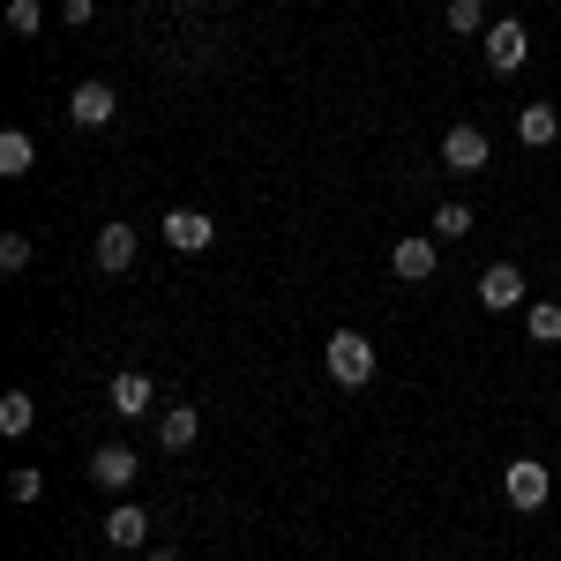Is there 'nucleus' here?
<instances>
[{"mask_svg": "<svg viewBox=\"0 0 561 561\" xmlns=\"http://www.w3.org/2000/svg\"><path fill=\"white\" fill-rule=\"evenodd\" d=\"M105 404H113V412H121V420H142V412H150V404H158V389H150V375H113V389H105Z\"/></svg>", "mask_w": 561, "mask_h": 561, "instance_id": "nucleus-9", "label": "nucleus"}, {"mask_svg": "<svg viewBox=\"0 0 561 561\" xmlns=\"http://www.w3.org/2000/svg\"><path fill=\"white\" fill-rule=\"evenodd\" d=\"M135 225H98V270L105 277H121V270H135Z\"/></svg>", "mask_w": 561, "mask_h": 561, "instance_id": "nucleus-8", "label": "nucleus"}, {"mask_svg": "<svg viewBox=\"0 0 561 561\" xmlns=\"http://www.w3.org/2000/svg\"><path fill=\"white\" fill-rule=\"evenodd\" d=\"M31 165H38V142H31L23 128H8V135H0V173H8V180H23Z\"/></svg>", "mask_w": 561, "mask_h": 561, "instance_id": "nucleus-15", "label": "nucleus"}, {"mask_svg": "<svg viewBox=\"0 0 561 561\" xmlns=\"http://www.w3.org/2000/svg\"><path fill=\"white\" fill-rule=\"evenodd\" d=\"M142 561H180V554H173V547H150V554H142Z\"/></svg>", "mask_w": 561, "mask_h": 561, "instance_id": "nucleus-24", "label": "nucleus"}, {"mask_svg": "<svg viewBox=\"0 0 561 561\" xmlns=\"http://www.w3.org/2000/svg\"><path fill=\"white\" fill-rule=\"evenodd\" d=\"M449 31L457 38H486V0H449Z\"/></svg>", "mask_w": 561, "mask_h": 561, "instance_id": "nucleus-17", "label": "nucleus"}, {"mask_svg": "<svg viewBox=\"0 0 561 561\" xmlns=\"http://www.w3.org/2000/svg\"><path fill=\"white\" fill-rule=\"evenodd\" d=\"M60 15H68V23H90V15H98V0H60Z\"/></svg>", "mask_w": 561, "mask_h": 561, "instance_id": "nucleus-23", "label": "nucleus"}, {"mask_svg": "<svg viewBox=\"0 0 561 561\" xmlns=\"http://www.w3.org/2000/svg\"><path fill=\"white\" fill-rule=\"evenodd\" d=\"M0 270H8V277L31 270V232H8V240H0Z\"/></svg>", "mask_w": 561, "mask_h": 561, "instance_id": "nucleus-21", "label": "nucleus"}, {"mask_svg": "<svg viewBox=\"0 0 561 561\" xmlns=\"http://www.w3.org/2000/svg\"><path fill=\"white\" fill-rule=\"evenodd\" d=\"M180 8H203V0H180Z\"/></svg>", "mask_w": 561, "mask_h": 561, "instance_id": "nucleus-25", "label": "nucleus"}, {"mask_svg": "<svg viewBox=\"0 0 561 561\" xmlns=\"http://www.w3.org/2000/svg\"><path fill=\"white\" fill-rule=\"evenodd\" d=\"M98 561H105V554H98Z\"/></svg>", "mask_w": 561, "mask_h": 561, "instance_id": "nucleus-26", "label": "nucleus"}, {"mask_svg": "<svg viewBox=\"0 0 561 561\" xmlns=\"http://www.w3.org/2000/svg\"><path fill=\"white\" fill-rule=\"evenodd\" d=\"M128 479H135V449H121V442H105V449L90 457V486H113V494H121Z\"/></svg>", "mask_w": 561, "mask_h": 561, "instance_id": "nucleus-13", "label": "nucleus"}, {"mask_svg": "<svg viewBox=\"0 0 561 561\" xmlns=\"http://www.w3.org/2000/svg\"><path fill=\"white\" fill-rule=\"evenodd\" d=\"M113 113H121L113 83H76V98H68V121H76V128H105Z\"/></svg>", "mask_w": 561, "mask_h": 561, "instance_id": "nucleus-6", "label": "nucleus"}, {"mask_svg": "<svg viewBox=\"0 0 561 561\" xmlns=\"http://www.w3.org/2000/svg\"><path fill=\"white\" fill-rule=\"evenodd\" d=\"M38 427V397H31V389H8V397H0V434H31Z\"/></svg>", "mask_w": 561, "mask_h": 561, "instance_id": "nucleus-16", "label": "nucleus"}, {"mask_svg": "<svg viewBox=\"0 0 561 561\" xmlns=\"http://www.w3.org/2000/svg\"><path fill=\"white\" fill-rule=\"evenodd\" d=\"M217 240V225L203 210H165V248H180V255H203Z\"/></svg>", "mask_w": 561, "mask_h": 561, "instance_id": "nucleus-7", "label": "nucleus"}, {"mask_svg": "<svg viewBox=\"0 0 561 561\" xmlns=\"http://www.w3.org/2000/svg\"><path fill=\"white\" fill-rule=\"evenodd\" d=\"M322 367H330V382H337V389H367V382H375V345H367L359 330H337V337L322 345Z\"/></svg>", "mask_w": 561, "mask_h": 561, "instance_id": "nucleus-1", "label": "nucleus"}, {"mask_svg": "<svg viewBox=\"0 0 561 561\" xmlns=\"http://www.w3.org/2000/svg\"><path fill=\"white\" fill-rule=\"evenodd\" d=\"M8 494H15V502H45V472L15 465V472H8Z\"/></svg>", "mask_w": 561, "mask_h": 561, "instance_id": "nucleus-22", "label": "nucleus"}, {"mask_svg": "<svg viewBox=\"0 0 561 561\" xmlns=\"http://www.w3.org/2000/svg\"><path fill=\"white\" fill-rule=\"evenodd\" d=\"M517 142L524 150H554L561 142V113L554 105H517Z\"/></svg>", "mask_w": 561, "mask_h": 561, "instance_id": "nucleus-10", "label": "nucleus"}, {"mask_svg": "<svg viewBox=\"0 0 561 561\" xmlns=\"http://www.w3.org/2000/svg\"><path fill=\"white\" fill-rule=\"evenodd\" d=\"M479 300L486 307H517L524 300V270L517 262H486V270H479Z\"/></svg>", "mask_w": 561, "mask_h": 561, "instance_id": "nucleus-11", "label": "nucleus"}, {"mask_svg": "<svg viewBox=\"0 0 561 561\" xmlns=\"http://www.w3.org/2000/svg\"><path fill=\"white\" fill-rule=\"evenodd\" d=\"M434 262H442V248H434V240H420V232H404V240L389 248V270H397L404 285H427Z\"/></svg>", "mask_w": 561, "mask_h": 561, "instance_id": "nucleus-5", "label": "nucleus"}, {"mask_svg": "<svg viewBox=\"0 0 561 561\" xmlns=\"http://www.w3.org/2000/svg\"><path fill=\"white\" fill-rule=\"evenodd\" d=\"M524 60H531V38H524V23H517V15L486 23V68H494V76H517Z\"/></svg>", "mask_w": 561, "mask_h": 561, "instance_id": "nucleus-2", "label": "nucleus"}, {"mask_svg": "<svg viewBox=\"0 0 561 561\" xmlns=\"http://www.w3.org/2000/svg\"><path fill=\"white\" fill-rule=\"evenodd\" d=\"M8 31H15V38H38L45 8H38V0H8Z\"/></svg>", "mask_w": 561, "mask_h": 561, "instance_id": "nucleus-20", "label": "nucleus"}, {"mask_svg": "<svg viewBox=\"0 0 561 561\" xmlns=\"http://www.w3.org/2000/svg\"><path fill=\"white\" fill-rule=\"evenodd\" d=\"M442 165H449V173H486V128H472V121L449 128L442 135Z\"/></svg>", "mask_w": 561, "mask_h": 561, "instance_id": "nucleus-4", "label": "nucleus"}, {"mask_svg": "<svg viewBox=\"0 0 561 561\" xmlns=\"http://www.w3.org/2000/svg\"><path fill=\"white\" fill-rule=\"evenodd\" d=\"M105 547H121V554H135V547H150V517H142L135 502H121V510L105 517Z\"/></svg>", "mask_w": 561, "mask_h": 561, "instance_id": "nucleus-12", "label": "nucleus"}, {"mask_svg": "<svg viewBox=\"0 0 561 561\" xmlns=\"http://www.w3.org/2000/svg\"><path fill=\"white\" fill-rule=\"evenodd\" d=\"M502 494H510L524 517H531V510H547V494H554V472H547V465H531V457H517V465L502 472Z\"/></svg>", "mask_w": 561, "mask_h": 561, "instance_id": "nucleus-3", "label": "nucleus"}, {"mask_svg": "<svg viewBox=\"0 0 561 561\" xmlns=\"http://www.w3.org/2000/svg\"><path fill=\"white\" fill-rule=\"evenodd\" d=\"M524 330H531L539 345H561V307H554V300H531V314H524Z\"/></svg>", "mask_w": 561, "mask_h": 561, "instance_id": "nucleus-18", "label": "nucleus"}, {"mask_svg": "<svg viewBox=\"0 0 561 561\" xmlns=\"http://www.w3.org/2000/svg\"><path fill=\"white\" fill-rule=\"evenodd\" d=\"M472 225H479V217L465 210V203H442V210H434V240H465Z\"/></svg>", "mask_w": 561, "mask_h": 561, "instance_id": "nucleus-19", "label": "nucleus"}, {"mask_svg": "<svg viewBox=\"0 0 561 561\" xmlns=\"http://www.w3.org/2000/svg\"><path fill=\"white\" fill-rule=\"evenodd\" d=\"M195 434H203V412H195V404H165V412H158V442H165V449H195Z\"/></svg>", "mask_w": 561, "mask_h": 561, "instance_id": "nucleus-14", "label": "nucleus"}]
</instances>
